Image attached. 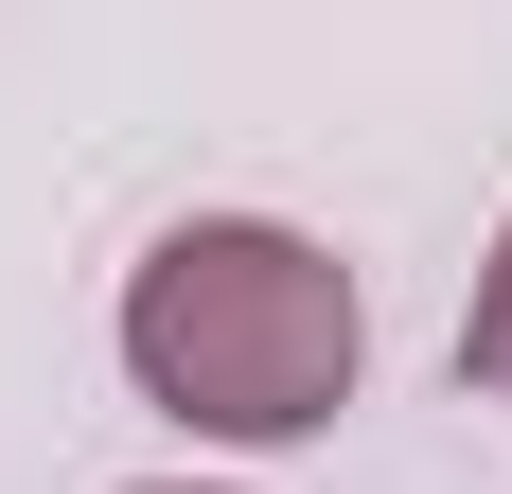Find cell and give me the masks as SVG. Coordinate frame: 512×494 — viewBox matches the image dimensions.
Listing matches in <instances>:
<instances>
[{
	"label": "cell",
	"instance_id": "6da1fadb",
	"mask_svg": "<svg viewBox=\"0 0 512 494\" xmlns=\"http://www.w3.org/2000/svg\"><path fill=\"white\" fill-rule=\"evenodd\" d=\"M354 371H371V300L283 212H195L124 265V389L195 442H318Z\"/></svg>",
	"mask_w": 512,
	"mask_h": 494
},
{
	"label": "cell",
	"instance_id": "7a4b0ae2",
	"mask_svg": "<svg viewBox=\"0 0 512 494\" xmlns=\"http://www.w3.org/2000/svg\"><path fill=\"white\" fill-rule=\"evenodd\" d=\"M460 389L512 406V230H495V265H477V300H460Z\"/></svg>",
	"mask_w": 512,
	"mask_h": 494
},
{
	"label": "cell",
	"instance_id": "3957f363",
	"mask_svg": "<svg viewBox=\"0 0 512 494\" xmlns=\"http://www.w3.org/2000/svg\"><path fill=\"white\" fill-rule=\"evenodd\" d=\"M142 494H195V477H142Z\"/></svg>",
	"mask_w": 512,
	"mask_h": 494
}]
</instances>
